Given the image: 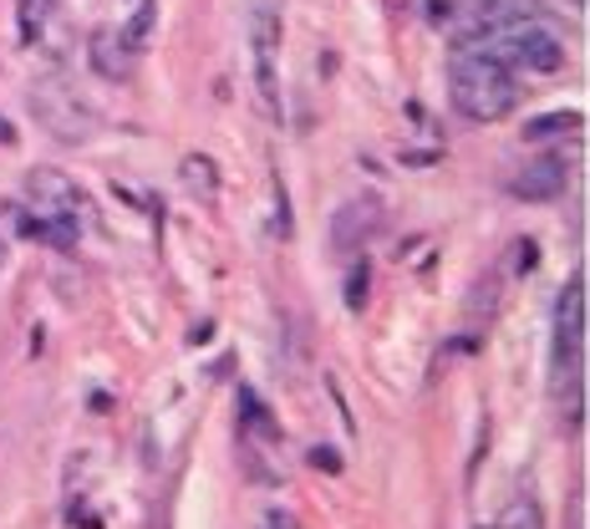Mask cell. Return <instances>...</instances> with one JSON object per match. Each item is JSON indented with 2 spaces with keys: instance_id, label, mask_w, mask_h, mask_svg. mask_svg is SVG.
<instances>
[{
  "instance_id": "cell-1",
  "label": "cell",
  "mask_w": 590,
  "mask_h": 529,
  "mask_svg": "<svg viewBox=\"0 0 590 529\" xmlns=\"http://www.w3.org/2000/svg\"><path fill=\"white\" fill-rule=\"evenodd\" d=\"M448 82H453V108L469 122H504L519 108V72H509L504 61L489 57L479 41H469L453 57Z\"/></svg>"
},
{
  "instance_id": "cell-2",
  "label": "cell",
  "mask_w": 590,
  "mask_h": 529,
  "mask_svg": "<svg viewBox=\"0 0 590 529\" xmlns=\"http://www.w3.org/2000/svg\"><path fill=\"white\" fill-rule=\"evenodd\" d=\"M554 397L566 408L570 422H580V402H586V276H570L560 301H554Z\"/></svg>"
},
{
  "instance_id": "cell-3",
  "label": "cell",
  "mask_w": 590,
  "mask_h": 529,
  "mask_svg": "<svg viewBox=\"0 0 590 529\" xmlns=\"http://www.w3.org/2000/svg\"><path fill=\"white\" fill-rule=\"evenodd\" d=\"M26 209H31V219H26L31 234L61 244V250L77 244V209H82V193H77V183L67 179V173H57V169L31 173V179H26Z\"/></svg>"
},
{
  "instance_id": "cell-4",
  "label": "cell",
  "mask_w": 590,
  "mask_h": 529,
  "mask_svg": "<svg viewBox=\"0 0 590 529\" xmlns=\"http://www.w3.org/2000/svg\"><path fill=\"white\" fill-rule=\"evenodd\" d=\"M479 41L489 57H499L509 72H560L566 67V47L554 37L550 26L534 21H514V26H499V31H479Z\"/></svg>"
},
{
  "instance_id": "cell-5",
  "label": "cell",
  "mask_w": 590,
  "mask_h": 529,
  "mask_svg": "<svg viewBox=\"0 0 590 529\" xmlns=\"http://www.w3.org/2000/svg\"><path fill=\"white\" fill-rule=\"evenodd\" d=\"M250 72L266 122H280V11L270 0L250 11Z\"/></svg>"
},
{
  "instance_id": "cell-6",
  "label": "cell",
  "mask_w": 590,
  "mask_h": 529,
  "mask_svg": "<svg viewBox=\"0 0 590 529\" xmlns=\"http://www.w3.org/2000/svg\"><path fill=\"white\" fill-rule=\"evenodd\" d=\"M509 193H514V199H530V204L560 199V193H566V163H560L554 153L534 158V163L514 169V179H509Z\"/></svg>"
},
{
  "instance_id": "cell-7",
  "label": "cell",
  "mask_w": 590,
  "mask_h": 529,
  "mask_svg": "<svg viewBox=\"0 0 590 529\" xmlns=\"http://www.w3.org/2000/svg\"><path fill=\"white\" fill-rule=\"evenodd\" d=\"M51 87V82H47ZM51 92H57V108H51V102H41L37 97V112H41V122H47L51 132H61V138H82L87 128H92V118H87V108L82 102H77L72 97V87L67 82H57L51 87Z\"/></svg>"
},
{
  "instance_id": "cell-8",
  "label": "cell",
  "mask_w": 590,
  "mask_h": 529,
  "mask_svg": "<svg viewBox=\"0 0 590 529\" xmlns=\"http://www.w3.org/2000/svg\"><path fill=\"white\" fill-rule=\"evenodd\" d=\"M479 31H499V26L514 21H534L540 16V0H479Z\"/></svg>"
},
{
  "instance_id": "cell-9",
  "label": "cell",
  "mask_w": 590,
  "mask_h": 529,
  "mask_svg": "<svg viewBox=\"0 0 590 529\" xmlns=\"http://www.w3.org/2000/svg\"><path fill=\"white\" fill-rule=\"evenodd\" d=\"M51 16H57V0H16V31H21L26 47H37L47 37Z\"/></svg>"
},
{
  "instance_id": "cell-10",
  "label": "cell",
  "mask_w": 590,
  "mask_h": 529,
  "mask_svg": "<svg viewBox=\"0 0 590 529\" xmlns=\"http://www.w3.org/2000/svg\"><path fill=\"white\" fill-rule=\"evenodd\" d=\"M128 61H133V51L122 47V37H92V67L102 77L122 82V77H128Z\"/></svg>"
},
{
  "instance_id": "cell-11",
  "label": "cell",
  "mask_w": 590,
  "mask_h": 529,
  "mask_svg": "<svg viewBox=\"0 0 590 529\" xmlns=\"http://www.w3.org/2000/svg\"><path fill=\"white\" fill-rule=\"evenodd\" d=\"M540 525H544V515H540L530 489H519L504 505V515H499V529H540Z\"/></svg>"
},
{
  "instance_id": "cell-12",
  "label": "cell",
  "mask_w": 590,
  "mask_h": 529,
  "mask_svg": "<svg viewBox=\"0 0 590 529\" xmlns=\"http://www.w3.org/2000/svg\"><path fill=\"white\" fill-rule=\"evenodd\" d=\"M570 128H580L576 112H554V118H534L530 128H524V138H530V143H544V138H554V132H570Z\"/></svg>"
},
{
  "instance_id": "cell-13",
  "label": "cell",
  "mask_w": 590,
  "mask_h": 529,
  "mask_svg": "<svg viewBox=\"0 0 590 529\" xmlns=\"http://www.w3.org/2000/svg\"><path fill=\"white\" fill-rule=\"evenodd\" d=\"M183 179H189L199 193H214V179H209V158H199V153L183 158Z\"/></svg>"
},
{
  "instance_id": "cell-14",
  "label": "cell",
  "mask_w": 590,
  "mask_h": 529,
  "mask_svg": "<svg viewBox=\"0 0 590 529\" xmlns=\"http://www.w3.org/2000/svg\"><path fill=\"white\" fill-rule=\"evenodd\" d=\"M351 311H362V301H367V264H357V270H351Z\"/></svg>"
}]
</instances>
